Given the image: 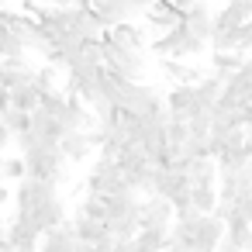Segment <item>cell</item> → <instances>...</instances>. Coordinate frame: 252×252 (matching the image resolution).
I'll return each instance as SVG.
<instances>
[{
    "instance_id": "obj_17",
    "label": "cell",
    "mask_w": 252,
    "mask_h": 252,
    "mask_svg": "<svg viewBox=\"0 0 252 252\" xmlns=\"http://www.w3.org/2000/svg\"><path fill=\"white\" fill-rule=\"evenodd\" d=\"M69 228H73V235H76V242H87V245H100L104 238H111L107 235V224L104 221H90V218H73L69 221Z\"/></svg>"
},
{
    "instance_id": "obj_8",
    "label": "cell",
    "mask_w": 252,
    "mask_h": 252,
    "mask_svg": "<svg viewBox=\"0 0 252 252\" xmlns=\"http://www.w3.org/2000/svg\"><path fill=\"white\" fill-rule=\"evenodd\" d=\"M11 197H14L18 211H32V207L45 204L49 197H59V187H52V183H45V180H35V176H25V180L11 190Z\"/></svg>"
},
{
    "instance_id": "obj_25",
    "label": "cell",
    "mask_w": 252,
    "mask_h": 252,
    "mask_svg": "<svg viewBox=\"0 0 252 252\" xmlns=\"http://www.w3.org/2000/svg\"><path fill=\"white\" fill-rule=\"evenodd\" d=\"M56 80H59V69L45 63L42 69H35V76H32V87H35L42 97H49V94H56V90H59V83H56Z\"/></svg>"
},
{
    "instance_id": "obj_21",
    "label": "cell",
    "mask_w": 252,
    "mask_h": 252,
    "mask_svg": "<svg viewBox=\"0 0 252 252\" xmlns=\"http://www.w3.org/2000/svg\"><path fill=\"white\" fill-rule=\"evenodd\" d=\"M245 59L249 56H242V52H211V73L214 76H221V80H228L231 73H238L242 66H245Z\"/></svg>"
},
{
    "instance_id": "obj_41",
    "label": "cell",
    "mask_w": 252,
    "mask_h": 252,
    "mask_svg": "<svg viewBox=\"0 0 252 252\" xmlns=\"http://www.w3.org/2000/svg\"><path fill=\"white\" fill-rule=\"evenodd\" d=\"M128 252H138V249H135V245H131V249H128Z\"/></svg>"
},
{
    "instance_id": "obj_33",
    "label": "cell",
    "mask_w": 252,
    "mask_h": 252,
    "mask_svg": "<svg viewBox=\"0 0 252 252\" xmlns=\"http://www.w3.org/2000/svg\"><path fill=\"white\" fill-rule=\"evenodd\" d=\"M7 111H11V90H7V87H0V118H4Z\"/></svg>"
},
{
    "instance_id": "obj_23",
    "label": "cell",
    "mask_w": 252,
    "mask_h": 252,
    "mask_svg": "<svg viewBox=\"0 0 252 252\" xmlns=\"http://www.w3.org/2000/svg\"><path fill=\"white\" fill-rule=\"evenodd\" d=\"M11 107L14 111H25V114H35L38 107H42V94L28 83V87H18V90H11Z\"/></svg>"
},
{
    "instance_id": "obj_27",
    "label": "cell",
    "mask_w": 252,
    "mask_h": 252,
    "mask_svg": "<svg viewBox=\"0 0 252 252\" xmlns=\"http://www.w3.org/2000/svg\"><path fill=\"white\" fill-rule=\"evenodd\" d=\"M25 52L28 49H25V42L14 32H0V59H4V63L7 59H25Z\"/></svg>"
},
{
    "instance_id": "obj_10",
    "label": "cell",
    "mask_w": 252,
    "mask_h": 252,
    "mask_svg": "<svg viewBox=\"0 0 252 252\" xmlns=\"http://www.w3.org/2000/svg\"><path fill=\"white\" fill-rule=\"evenodd\" d=\"M138 228H173V204L156 193L138 200Z\"/></svg>"
},
{
    "instance_id": "obj_22",
    "label": "cell",
    "mask_w": 252,
    "mask_h": 252,
    "mask_svg": "<svg viewBox=\"0 0 252 252\" xmlns=\"http://www.w3.org/2000/svg\"><path fill=\"white\" fill-rule=\"evenodd\" d=\"M187 180H190V187H218V166H214V159H197V162H190Z\"/></svg>"
},
{
    "instance_id": "obj_32",
    "label": "cell",
    "mask_w": 252,
    "mask_h": 252,
    "mask_svg": "<svg viewBox=\"0 0 252 252\" xmlns=\"http://www.w3.org/2000/svg\"><path fill=\"white\" fill-rule=\"evenodd\" d=\"M166 4H169L176 14H187L190 7H197V4H200V0H166Z\"/></svg>"
},
{
    "instance_id": "obj_2",
    "label": "cell",
    "mask_w": 252,
    "mask_h": 252,
    "mask_svg": "<svg viewBox=\"0 0 252 252\" xmlns=\"http://www.w3.org/2000/svg\"><path fill=\"white\" fill-rule=\"evenodd\" d=\"M107 204V235L118 242H131L138 235V193H118L104 197Z\"/></svg>"
},
{
    "instance_id": "obj_13",
    "label": "cell",
    "mask_w": 252,
    "mask_h": 252,
    "mask_svg": "<svg viewBox=\"0 0 252 252\" xmlns=\"http://www.w3.org/2000/svg\"><path fill=\"white\" fill-rule=\"evenodd\" d=\"M183 28H187L190 35H197V38L207 45V38H211V28H214V14H211V7L204 4V0H200L197 7H190V11L183 14Z\"/></svg>"
},
{
    "instance_id": "obj_11",
    "label": "cell",
    "mask_w": 252,
    "mask_h": 252,
    "mask_svg": "<svg viewBox=\"0 0 252 252\" xmlns=\"http://www.w3.org/2000/svg\"><path fill=\"white\" fill-rule=\"evenodd\" d=\"M66 131H63V125L52 118V114H45V111H35L32 114V138H35V145H45V149H59V138H63Z\"/></svg>"
},
{
    "instance_id": "obj_24",
    "label": "cell",
    "mask_w": 252,
    "mask_h": 252,
    "mask_svg": "<svg viewBox=\"0 0 252 252\" xmlns=\"http://www.w3.org/2000/svg\"><path fill=\"white\" fill-rule=\"evenodd\" d=\"M162 69H166V76H169V80H176V87H197V83H200V73H197V69H190V66H180L176 59H166V63H162Z\"/></svg>"
},
{
    "instance_id": "obj_34",
    "label": "cell",
    "mask_w": 252,
    "mask_h": 252,
    "mask_svg": "<svg viewBox=\"0 0 252 252\" xmlns=\"http://www.w3.org/2000/svg\"><path fill=\"white\" fill-rule=\"evenodd\" d=\"M11 145V131H7V125L0 121V156H4V149Z\"/></svg>"
},
{
    "instance_id": "obj_29",
    "label": "cell",
    "mask_w": 252,
    "mask_h": 252,
    "mask_svg": "<svg viewBox=\"0 0 252 252\" xmlns=\"http://www.w3.org/2000/svg\"><path fill=\"white\" fill-rule=\"evenodd\" d=\"M0 121L7 125L11 138H14V135H25V131H32V114H25V111H14V107H11L4 118H0Z\"/></svg>"
},
{
    "instance_id": "obj_39",
    "label": "cell",
    "mask_w": 252,
    "mask_h": 252,
    "mask_svg": "<svg viewBox=\"0 0 252 252\" xmlns=\"http://www.w3.org/2000/svg\"><path fill=\"white\" fill-rule=\"evenodd\" d=\"M7 235V224H4V218H0V238H4Z\"/></svg>"
},
{
    "instance_id": "obj_18",
    "label": "cell",
    "mask_w": 252,
    "mask_h": 252,
    "mask_svg": "<svg viewBox=\"0 0 252 252\" xmlns=\"http://www.w3.org/2000/svg\"><path fill=\"white\" fill-rule=\"evenodd\" d=\"M104 38H111V42H118V45H125V49H135V52H142L145 49V32L138 28V25H114V28H107L104 32Z\"/></svg>"
},
{
    "instance_id": "obj_36",
    "label": "cell",
    "mask_w": 252,
    "mask_h": 252,
    "mask_svg": "<svg viewBox=\"0 0 252 252\" xmlns=\"http://www.w3.org/2000/svg\"><path fill=\"white\" fill-rule=\"evenodd\" d=\"M242 156H245V159H252V135L242 142Z\"/></svg>"
},
{
    "instance_id": "obj_28",
    "label": "cell",
    "mask_w": 252,
    "mask_h": 252,
    "mask_svg": "<svg viewBox=\"0 0 252 252\" xmlns=\"http://www.w3.org/2000/svg\"><path fill=\"white\" fill-rule=\"evenodd\" d=\"M76 214L80 218H90V221H107V204H104V197H90L87 193Z\"/></svg>"
},
{
    "instance_id": "obj_26",
    "label": "cell",
    "mask_w": 252,
    "mask_h": 252,
    "mask_svg": "<svg viewBox=\"0 0 252 252\" xmlns=\"http://www.w3.org/2000/svg\"><path fill=\"white\" fill-rule=\"evenodd\" d=\"M190 207L200 214H211L218 207V187H190Z\"/></svg>"
},
{
    "instance_id": "obj_4",
    "label": "cell",
    "mask_w": 252,
    "mask_h": 252,
    "mask_svg": "<svg viewBox=\"0 0 252 252\" xmlns=\"http://www.w3.org/2000/svg\"><path fill=\"white\" fill-rule=\"evenodd\" d=\"M21 159H25L28 176H35V180H45V183H52V187H59V183L66 180V159H63L59 149L35 145V149H28Z\"/></svg>"
},
{
    "instance_id": "obj_19",
    "label": "cell",
    "mask_w": 252,
    "mask_h": 252,
    "mask_svg": "<svg viewBox=\"0 0 252 252\" xmlns=\"http://www.w3.org/2000/svg\"><path fill=\"white\" fill-rule=\"evenodd\" d=\"M59 152H63L66 162H83V159H90L94 149H90V142H87L83 131H69V135L59 138Z\"/></svg>"
},
{
    "instance_id": "obj_6",
    "label": "cell",
    "mask_w": 252,
    "mask_h": 252,
    "mask_svg": "<svg viewBox=\"0 0 252 252\" xmlns=\"http://www.w3.org/2000/svg\"><path fill=\"white\" fill-rule=\"evenodd\" d=\"M152 49H156L159 56H166V59H169V56H173V59H187V56H197V52H204L207 45H204L197 35H190L183 25H176L169 35L156 38V42H152Z\"/></svg>"
},
{
    "instance_id": "obj_37",
    "label": "cell",
    "mask_w": 252,
    "mask_h": 252,
    "mask_svg": "<svg viewBox=\"0 0 252 252\" xmlns=\"http://www.w3.org/2000/svg\"><path fill=\"white\" fill-rule=\"evenodd\" d=\"M214 252H242V249H235V245H231V242H224V238H221V245H218V249H214Z\"/></svg>"
},
{
    "instance_id": "obj_3",
    "label": "cell",
    "mask_w": 252,
    "mask_h": 252,
    "mask_svg": "<svg viewBox=\"0 0 252 252\" xmlns=\"http://www.w3.org/2000/svg\"><path fill=\"white\" fill-rule=\"evenodd\" d=\"M100 63H104V69H111V73H118L125 80H135V83L142 80V69H145L142 52L125 49V45H118L111 38H100Z\"/></svg>"
},
{
    "instance_id": "obj_7",
    "label": "cell",
    "mask_w": 252,
    "mask_h": 252,
    "mask_svg": "<svg viewBox=\"0 0 252 252\" xmlns=\"http://www.w3.org/2000/svg\"><path fill=\"white\" fill-rule=\"evenodd\" d=\"M14 218H18V221H25V224H32L38 235H45L49 228L66 224V207H63V200H59V197H49L45 204H38V207H32V211H18Z\"/></svg>"
},
{
    "instance_id": "obj_35",
    "label": "cell",
    "mask_w": 252,
    "mask_h": 252,
    "mask_svg": "<svg viewBox=\"0 0 252 252\" xmlns=\"http://www.w3.org/2000/svg\"><path fill=\"white\" fill-rule=\"evenodd\" d=\"M166 252H190V249H187V245H180V242H173V238H169V242H166Z\"/></svg>"
},
{
    "instance_id": "obj_16",
    "label": "cell",
    "mask_w": 252,
    "mask_h": 252,
    "mask_svg": "<svg viewBox=\"0 0 252 252\" xmlns=\"http://www.w3.org/2000/svg\"><path fill=\"white\" fill-rule=\"evenodd\" d=\"M73 245H76V235H73L69 221L59 224V228H49L38 238V252H73Z\"/></svg>"
},
{
    "instance_id": "obj_9",
    "label": "cell",
    "mask_w": 252,
    "mask_h": 252,
    "mask_svg": "<svg viewBox=\"0 0 252 252\" xmlns=\"http://www.w3.org/2000/svg\"><path fill=\"white\" fill-rule=\"evenodd\" d=\"M176 25H183V14H176L166 0H152V7L145 11V32L152 35V42L162 38V35H169Z\"/></svg>"
},
{
    "instance_id": "obj_30",
    "label": "cell",
    "mask_w": 252,
    "mask_h": 252,
    "mask_svg": "<svg viewBox=\"0 0 252 252\" xmlns=\"http://www.w3.org/2000/svg\"><path fill=\"white\" fill-rule=\"evenodd\" d=\"M28 176V169H25V159L21 156H14V159H4V180H14V183H21Z\"/></svg>"
},
{
    "instance_id": "obj_14",
    "label": "cell",
    "mask_w": 252,
    "mask_h": 252,
    "mask_svg": "<svg viewBox=\"0 0 252 252\" xmlns=\"http://www.w3.org/2000/svg\"><path fill=\"white\" fill-rule=\"evenodd\" d=\"M38 231L32 228V224H25V221H11L7 224V245H11V252H38Z\"/></svg>"
},
{
    "instance_id": "obj_15",
    "label": "cell",
    "mask_w": 252,
    "mask_h": 252,
    "mask_svg": "<svg viewBox=\"0 0 252 252\" xmlns=\"http://www.w3.org/2000/svg\"><path fill=\"white\" fill-rule=\"evenodd\" d=\"M224 242H231V245L242 249V252H252V224H249L245 218H238L235 207H231V214H228V221H224Z\"/></svg>"
},
{
    "instance_id": "obj_31",
    "label": "cell",
    "mask_w": 252,
    "mask_h": 252,
    "mask_svg": "<svg viewBox=\"0 0 252 252\" xmlns=\"http://www.w3.org/2000/svg\"><path fill=\"white\" fill-rule=\"evenodd\" d=\"M242 56H249L252 52V21H245L242 28H238V45H235Z\"/></svg>"
},
{
    "instance_id": "obj_1",
    "label": "cell",
    "mask_w": 252,
    "mask_h": 252,
    "mask_svg": "<svg viewBox=\"0 0 252 252\" xmlns=\"http://www.w3.org/2000/svg\"><path fill=\"white\" fill-rule=\"evenodd\" d=\"M169 238L187 245L190 252H214L221 245V238H224V224L214 214H200L197 207H187V211L173 214Z\"/></svg>"
},
{
    "instance_id": "obj_40",
    "label": "cell",
    "mask_w": 252,
    "mask_h": 252,
    "mask_svg": "<svg viewBox=\"0 0 252 252\" xmlns=\"http://www.w3.org/2000/svg\"><path fill=\"white\" fill-rule=\"evenodd\" d=\"M0 183H4V156H0Z\"/></svg>"
},
{
    "instance_id": "obj_5",
    "label": "cell",
    "mask_w": 252,
    "mask_h": 252,
    "mask_svg": "<svg viewBox=\"0 0 252 252\" xmlns=\"http://www.w3.org/2000/svg\"><path fill=\"white\" fill-rule=\"evenodd\" d=\"M152 193L162 197V200H169V204H173V214L190 207V180H187L183 173L156 169V187H152Z\"/></svg>"
},
{
    "instance_id": "obj_38",
    "label": "cell",
    "mask_w": 252,
    "mask_h": 252,
    "mask_svg": "<svg viewBox=\"0 0 252 252\" xmlns=\"http://www.w3.org/2000/svg\"><path fill=\"white\" fill-rule=\"evenodd\" d=\"M11 200V190H7V183H0V204H7Z\"/></svg>"
},
{
    "instance_id": "obj_20",
    "label": "cell",
    "mask_w": 252,
    "mask_h": 252,
    "mask_svg": "<svg viewBox=\"0 0 252 252\" xmlns=\"http://www.w3.org/2000/svg\"><path fill=\"white\" fill-rule=\"evenodd\" d=\"M166 242H169V228H138V235L131 238L138 252H166Z\"/></svg>"
},
{
    "instance_id": "obj_12",
    "label": "cell",
    "mask_w": 252,
    "mask_h": 252,
    "mask_svg": "<svg viewBox=\"0 0 252 252\" xmlns=\"http://www.w3.org/2000/svg\"><path fill=\"white\" fill-rule=\"evenodd\" d=\"M35 76V66L25 59H0V87H7V90H18V87H28Z\"/></svg>"
}]
</instances>
